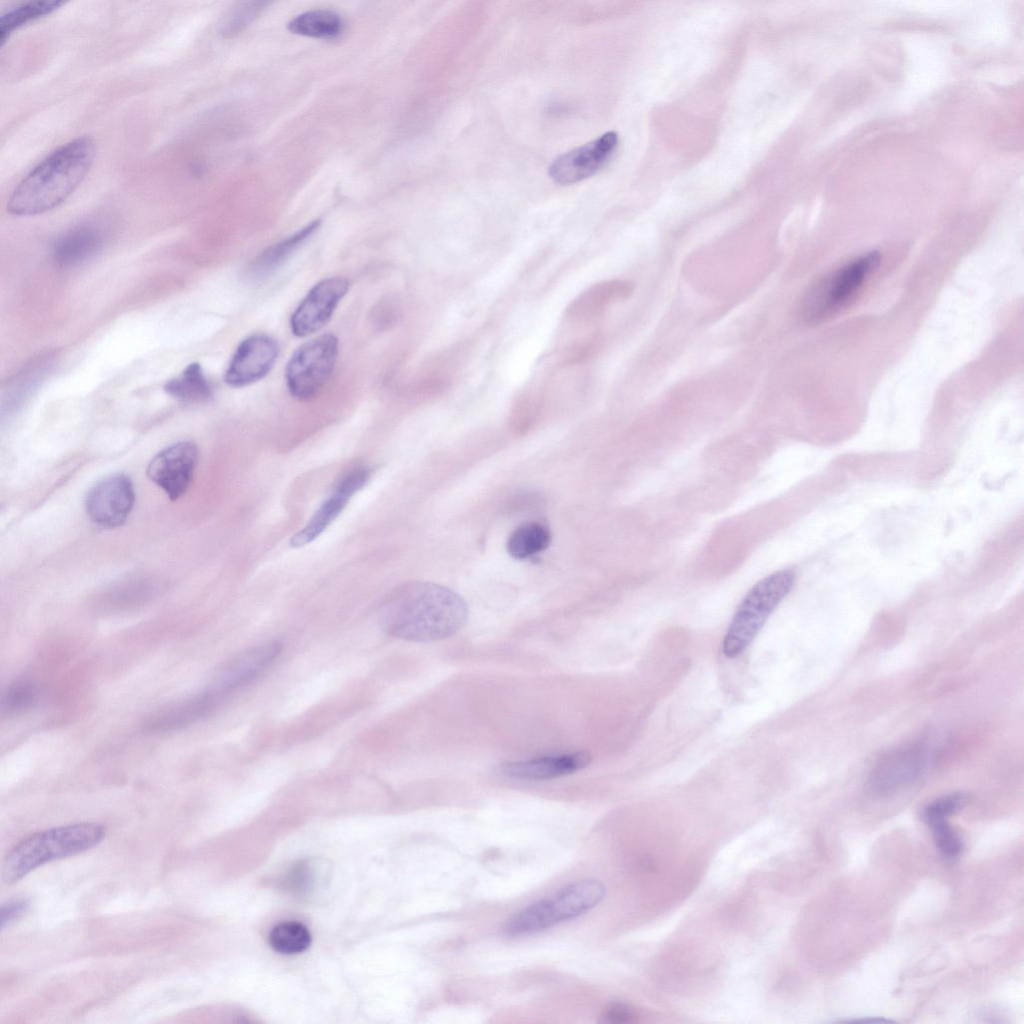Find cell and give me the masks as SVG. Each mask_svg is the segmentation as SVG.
<instances>
[{
	"label": "cell",
	"mask_w": 1024,
	"mask_h": 1024,
	"mask_svg": "<svg viewBox=\"0 0 1024 1024\" xmlns=\"http://www.w3.org/2000/svg\"><path fill=\"white\" fill-rule=\"evenodd\" d=\"M135 503L131 480L123 474L108 476L87 493L85 509L91 521L103 528L124 524Z\"/></svg>",
	"instance_id": "cell-8"
},
{
	"label": "cell",
	"mask_w": 1024,
	"mask_h": 1024,
	"mask_svg": "<svg viewBox=\"0 0 1024 1024\" xmlns=\"http://www.w3.org/2000/svg\"><path fill=\"white\" fill-rule=\"evenodd\" d=\"M795 574L783 569L758 581L738 605L722 642L727 658H736L752 643L766 620L789 594Z\"/></svg>",
	"instance_id": "cell-4"
},
{
	"label": "cell",
	"mask_w": 1024,
	"mask_h": 1024,
	"mask_svg": "<svg viewBox=\"0 0 1024 1024\" xmlns=\"http://www.w3.org/2000/svg\"><path fill=\"white\" fill-rule=\"evenodd\" d=\"M282 643L271 640L250 647L231 659L205 691L219 704L258 678L280 655Z\"/></svg>",
	"instance_id": "cell-7"
},
{
	"label": "cell",
	"mask_w": 1024,
	"mask_h": 1024,
	"mask_svg": "<svg viewBox=\"0 0 1024 1024\" xmlns=\"http://www.w3.org/2000/svg\"><path fill=\"white\" fill-rule=\"evenodd\" d=\"M348 290L349 281L340 276L329 277L315 284L291 315L292 333L297 337H306L320 330L330 320Z\"/></svg>",
	"instance_id": "cell-10"
},
{
	"label": "cell",
	"mask_w": 1024,
	"mask_h": 1024,
	"mask_svg": "<svg viewBox=\"0 0 1024 1024\" xmlns=\"http://www.w3.org/2000/svg\"><path fill=\"white\" fill-rule=\"evenodd\" d=\"M934 836L936 846L946 860H954L963 850V842L959 834L950 826L948 820L928 823Z\"/></svg>",
	"instance_id": "cell-27"
},
{
	"label": "cell",
	"mask_w": 1024,
	"mask_h": 1024,
	"mask_svg": "<svg viewBox=\"0 0 1024 1024\" xmlns=\"http://www.w3.org/2000/svg\"><path fill=\"white\" fill-rule=\"evenodd\" d=\"M639 1014L634 1007L624 1003H612L604 1011L603 1020L609 1023L626 1024L638 1020Z\"/></svg>",
	"instance_id": "cell-31"
},
{
	"label": "cell",
	"mask_w": 1024,
	"mask_h": 1024,
	"mask_svg": "<svg viewBox=\"0 0 1024 1024\" xmlns=\"http://www.w3.org/2000/svg\"><path fill=\"white\" fill-rule=\"evenodd\" d=\"M197 461V446L191 441H180L153 457L147 476L174 501L187 492Z\"/></svg>",
	"instance_id": "cell-9"
},
{
	"label": "cell",
	"mask_w": 1024,
	"mask_h": 1024,
	"mask_svg": "<svg viewBox=\"0 0 1024 1024\" xmlns=\"http://www.w3.org/2000/svg\"><path fill=\"white\" fill-rule=\"evenodd\" d=\"M278 354V343L271 336L255 334L245 338L229 362L225 382L238 388L261 380L273 368Z\"/></svg>",
	"instance_id": "cell-13"
},
{
	"label": "cell",
	"mask_w": 1024,
	"mask_h": 1024,
	"mask_svg": "<svg viewBox=\"0 0 1024 1024\" xmlns=\"http://www.w3.org/2000/svg\"><path fill=\"white\" fill-rule=\"evenodd\" d=\"M625 292L626 286L621 282L609 281L596 284L581 293L568 305L566 315L576 321L590 319L609 302L623 296Z\"/></svg>",
	"instance_id": "cell-20"
},
{
	"label": "cell",
	"mask_w": 1024,
	"mask_h": 1024,
	"mask_svg": "<svg viewBox=\"0 0 1024 1024\" xmlns=\"http://www.w3.org/2000/svg\"><path fill=\"white\" fill-rule=\"evenodd\" d=\"M585 751L509 761L501 765L504 774L523 780H549L575 773L589 765Z\"/></svg>",
	"instance_id": "cell-15"
},
{
	"label": "cell",
	"mask_w": 1024,
	"mask_h": 1024,
	"mask_svg": "<svg viewBox=\"0 0 1024 1024\" xmlns=\"http://www.w3.org/2000/svg\"><path fill=\"white\" fill-rule=\"evenodd\" d=\"M95 157L94 141L74 138L50 152L16 185L7 211L16 216H35L61 205L80 185Z\"/></svg>",
	"instance_id": "cell-2"
},
{
	"label": "cell",
	"mask_w": 1024,
	"mask_h": 1024,
	"mask_svg": "<svg viewBox=\"0 0 1024 1024\" xmlns=\"http://www.w3.org/2000/svg\"><path fill=\"white\" fill-rule=\"evenodd\" d=\"M338 338L326 333L301 345L289 359L285 381L298 400L314 398L333 373L339 351Z\"/></svg>",
	"instance_id": "cell-6"
},
{
	"label": "cell",
	"mask_w": 1024,
	"mask_h": 1024,
	"mask_svg": "<svg viewBox=\"0 0 1024 1024\" xmlns=\"http://www.w3.org/2000/svg\"><path fill=\"white\" fill-rule=\"evenodd\" d=\"M370 474L368 467L357 466L341 476L307 524L292 536L290 546L300 548L318 538L338 517L353 495L366 484Z\"/></svg>",
	"instance_id": "cell-12"
},
{
	"label": "cell",
	"mask_w": 1024,
	"mask_h": 1024,
	"mask_svg": "<svg viewBox=\"0 0 1024 1024\" xmlns=\"http://www.w3.org/2000/svg\"><path fill=\"white\" fill-rule=\"evenodd\" d=\"M264 2H245L237 5L226 17L221 32L231 37L240 32L263 10Z\"/></svg>",
	"instance_id": "cell-30"
},
{
	"label": "cell",
	"mask_w": 1024,
	"mask_h": 1024,
	"mask_svg": "<svg viewBox=\"0 0 1024 1024\" xmlns=\"http://www.w3.org/2000/svg\"><path fill=\"white\" fill-rule=\"evenodd\" d=\"M468 618L464 599L445 586L411 581L394 588L378 612L381 629L412 642H434L452 636Z\"/></svg>",
	"instance_id": "cell-1"
},
{
	"label": "cell",
	"mask_w": 1024,
	"mask_h": 1024,
	"mask_svg": "<svg viewBox=\"0 0 1024 1024\" xmlns=\"http://www.w3.org/2000/svg\"><path fill=\"white\" fill-rule=\"evenodd\" d=\"M165 391L178 401L204 403L213 397V388L199 363L189 364L176 378L169 380Z\"/></svg>",
	"instance_id": "cell-21"
},
{
	"label": "cell",
	"mask_w": 1024,
	"mask_h": 1024,
	"mask_svg": "<svg viewBox=\"0 0 1024 1024\" xmlns=\"http://www.w3.org/2000/svg\"><path fill=\"white\" fill-rule=\"evenodd\" d=\"M64 4L59 0L30 1L16 5L0 17V44L1 46L9 36L23 25L49 15Z\"/></svg>",
	"instance_id": "cell-24"
},
{
	"label": "cell",
	"mask_w": 1024,
	"mask_h": 1024,
	"mask_svg": "<svg viewBox=\"0 0 1024 1024\" xmlns=\"http://www.w3.org/2000/svg\"><path fill=\"white\" fill-rule=\"evenodd\" d=\"M551 541L549 529L539 522H526L512 531L507 551L515 559H527L545 550Z\"/></svg>",
	"instance_id": "cell-23"
},
{
	"label": "cell",
	"mask_w": 1024,
	"mask_h": 1024,
	"mask_svg": "<svg viewBox=\"0 0 1024 1024\" xmlns=\"http://www.w3.org/2000/svg\"><path fill=\"white\" fill-rule=\"evenodd\" d=\"M37 697V688L34 683L27 680H19L9 686L2 697V712L15 713L30 707Z\"/></svg>",
	"instance_id": "cell-28"
},
{
	"label": "cell",
	"mask_w": 1024,
	"mask_h": 1024,
	"mask_svg": "<svg viewBox=\"0 0 1024 1024\" xmlns=\"http://www.w3.org/2000/svg\"><path fill=\"white\" fill-rule=\"evenodd\" d=\"M618 141V134L615 131H608L558 156L549 166L550 177L557 183L566 185L594 175L611 159Z\"/></svg>",
	"instance_id": "cell-11"
},
{
	"label": "cell",
	"mask_w": 1024,
	"mask_h": 1024,
	"mask_svg": "<svg viewBox=\"0 0 1024 1024\" xmlns=\"http://www.w3.org/2000/svg\"><path fill=\"white\" fill-rule=\"evenodd\" d=\"M319 225L320 221L314 220L293 235L262 251L249 267L250 277L261 279L274 272L318 229Z\"/></svg>",
	"instance_id": "cell-19"
},
{
	"label": "cell",
	"mask_w": 1024,
	"mask_h": 1024,
	"mask_svg": "<svg viewBox=\"0 0 1024 1024\" xmlns=\"http://www.w3.org/2000/svg\"><path fill=\"white\" fill-rule=\"evenodd\" d=\"M268 940L274 951L284 955H294L305 951L310 946L311 934L304 924L297 921H286L271 929Z\"/></svg>",
	"instance_id": "cell-26"
},
{
	"label": "cell",
	"mask_w": 1024,
	"mask_h": 1024,
	"mask_svg": "<svg viewBox=\"0 0 1024 1024\" xmlns=\"http://www.w3.org/2000/svg\"><path fill=\"white\" fill-rule=\"evenodd\" d=\"M556 925L552 916L548 899H541L530 904L513 915L505 925V933L510 936L532 934Z\"/></svg>",
	"instance_id": "cell-25"
},
{
	"label": "cell",
	"mask_w": 1024,
	"mask_h": 1024,
	"mask_svg": "<svg viewBox=\"0 0 1024 1024\" xmlns=\"http://www.w3.org/2000/svg\"><path fill=\"white\" fill-rule=\"evenodd\" d=\"M98 823H76L36 832L19 842L6 856L2 879L14 884L36 868L97 846L105 837Z\"/></svg>",
	"instance_id": "cell-3"
},
{
	"label": "cell",
	"mask_w": 1024,
	"mask_h": 1024,
	"mask_svg": "<svg viewBox=\"0 0 1024 1024\" xmlns=\"http://www.w3.org/2000/svg\"><path fill=\"white\" fill-rule=\"evenodd\" d=\"M29 908V901L26 898H13L1 905L0 922L4 929L16 921Z\"/></svg>",
	"instance_id": "cell-32"
},
{
	"label": "cell",
	"mask_w": 1024,
	"mask_h": 1024,
	"mask_svg": "<svg viewBox=\"0 0 1024 1024\" xmlns=\"http://www.w3.org/2000/svg\"><path fill=\"white\" fill-rule=\"evenodd\" d=\"M102 231L90 224L70 229L53 244V262L61 268H71L92 258L102 247Z\"/></svg>",
	"instance_id": "cell-17"
},
{
	"label": "cell",
	"mask_w": 1024,
	"mask_h": 1024,
	"mask_svg": "<svg viewBox=\"0 0 1024 1024\" xmlns=\"http://www.w3.org/2000/svg\"><path fill=\"white\" fill-rule=\"evenodd\" d=\"M929 761V752L921 745L896 748L883 756L874 767L870 785L878 793H890L903 789L924 773Z\"/></svg>",
	"instance_id": "cell-14"
},
{
	"label": "cell",
	"mask_w": 1024,
	"mask_h": 1024,
	"mask_svg": "<svg viewBox=\"0 0 1024 1024\" xmlns=\"http://www.w3.org/2000/svg\"><path fill=\"white\" fill-rule=\"evenodd\" d=\"M604 895L605 887L596 879H581L566 885L548 898L555 923L582 915L600 903Z\"/></svg>",
	"instance_id": "cell-16"
},
{
	"label": "cell",
	"mask_w": 1024,
	"mask_h": 1024,
	"mask_svg": "<svg viewBox=\"0 0 1024 1024\" xmlns=\"http://www.w3.org/2000/svg\"><path fill=\"white\" fill-rule=\"evenodd\" d=\"M217 705L218 703L204 690L155 713L146 720L144 728L152 733L178 730L209 714Z\"/></svg>",
	"instance_id": "cell-18"
},
{
	"label": "cell",
	"mask_w": 1024,
	"mask_h": 1024,
	"mask_svg": "<svg viewBox=\"0 0 1024 1024\" xmlns=\"http://www.w3.org/2000/svg\"><path fill=\"white\" fill-rule=\"evenodd\" d=\"M880 263L881 254L870 251L818 280L803 298L801 315L804 320L810 324L819 323L845 309Z\"/></svg>",
	"instance_id": "cell-5"
},
{
	"label": "cell",
	"mask_w": 1024,
	"mask_h": 1024,
	"mask_svg": "<svg viewBox=\"0 0 1024 1024\" xmlns=\"http://www.w3.org/2000/svg\"><path fill=\"white\" fill-rule=\"evenodd\" d=\"M968 802V795L956 792L941 796L930 802L923 810L925 822L945 820L961 810Z\"/></svg>",
	"instance_id": "cell-29"
},
{
	"label": "cell",
	"mask_w": 1024,
	"mask_h": 1024,
	"mask_svg": "<svg viewBox=\"0 0 1024 1024\" xmlns=\"http://www.w3.org/2000/svg\"><path fill=\"white\" fill-rule=\"evenodd\" d=\"M344 28L341 16L332 10L315 9L303 12L288 23L291 33L306 37L331 39L337 37Z\"/></svg>",
	"instance_id": "cell-22"
}]
</instances>
